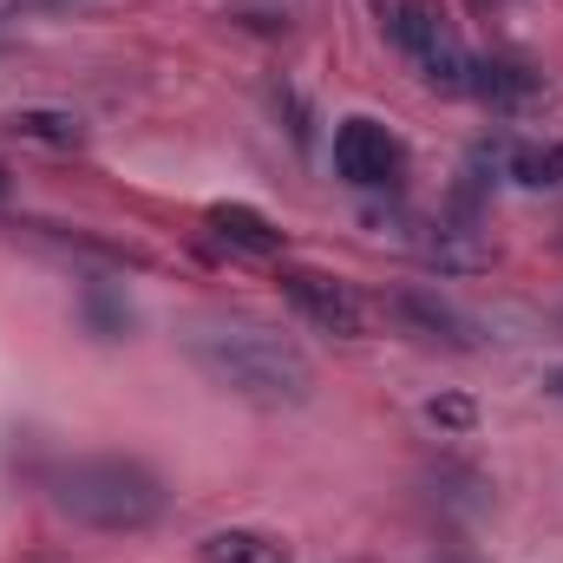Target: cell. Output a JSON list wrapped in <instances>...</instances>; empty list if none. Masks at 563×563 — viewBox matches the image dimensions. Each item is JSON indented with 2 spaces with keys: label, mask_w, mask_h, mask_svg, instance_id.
I'll use <instances>...</instances> for the list:
<instances>
[{
  "label": "cell",
  "mask_w": 563,
  "mask_h": 563,
  "mask_svg": "<svg viewBox=\"0 0 563 563\" xmlns=\"http://www.w3.org/2000/svg\"><path fill=\"white\" fill-rule=\"evenodd\" d=\"M282 295L295 301V314H308L321 334H341V341H354L361 328H367V308H361V295L347 288V282L321 276V269H282Z\"/></svg>",
  "instance_id": "obj_5"
},
{
  "label": "cell",
  "mask_w": 563,
  "mask_h": 563,
  "mask_svg": "<svg viewBox=\"0 0 563 563\" xmlns=\"http://www.w3.org/2000/svg\"><path fill=\"white\" fill-rule=\"evenodd\" d=\"M0 197H7V170H0Z\"/></svg>",
  "instance_id": "obj_15"
},
{
  "label": "cell",
  "mask_w": 563,
  "mask_h": 563,
  "mask_svg": "<svg viewBox=\"0 0 563 563\" xmlns=\"http://www.w3.org/2000/svg\"><path fill=\"white\" fill-rule=\"evenodd\" d=\"M210 230H217L223 243L250 250V256H276L282 250V230L263 210H250V203H217V210H210Z\"/></svg>",
  "instance_id": "obj_8"
},
{
  "label": "cell",
  "mask_w": 563,
  "mask_h": 563,
  "mask_svg": "<svg viewBox=\"0 0 563 563\" xmlns=\"http://www.w3.org/2000/svg\"><path fill=\"white\" fill-rule=\"evenodd\" d=\"M426 420L439 426V432H472L478 426V407L459 400V394H439V400H426Z\"/></svg>",
  "instance_id": "obj_13"
},
{
  "label": "cell",
  "mask_w": 563,
  "mask_h": 563,
  "mask_svg": "<svg viewBox=\"0 0 563 563\" xmlns=\"http://www.w3.org/2000/svg\"><path fill=\"white\" fill-rule=\"evenodd\" d=\"M86 321H92L99 334H125L132 314H125V301H119L112 288H86Z\"/></svg>",
  "instance_id": "obj_12"
},
{
  "label": "cell",
  "mask_w": 563,
  "mask_h": 563,
  "mask_svg": "<svg viewBox=\"0 0 563 563\" xmlns=\"http://www.w3.org/2000/svg\"><path fill=\"white\" fill-rule=\"evenodd\" d=\"M46 492H53V505H59L73 525L112 531V538H119V531H144V525L164 518V485H157V472L139 465V459H119V452L53 465Z\"/></svg>",
  "instance_id": "obj_2"
},
{
  "label": "cell",
  "mask_w": 563,
  "mask_h": 563,
  "mask_svg": "<svg viewBox=\"0 0 563 563\" xmlns=\"http://www.w3.org/2000/svg\"><path fill=\"white\" fill-rule=\"evenodd\" d=\"M203 563H288L276 538L263 531H210L203 538Z\"/></svg>",
  "instance_id": "obj_11"
},
{
  "label": "cell",
  "mask_w": 563,
  "mask_h": 563,
  "mask_svg": "<svg viewBox=\"0 0 563 563\" xmlns=\"http://www.w3.org/2000/svg\"><path fill=\"white\" fill-rule=\"evenodd\" d=\"M184 354L197 361V374L250 407H301L314 394V367L295 341H282L269 328L250 321H197L184 334Z\"/></svg>",
  "instance_id": "obj_1"
},
{
  "label": "cell",
  "mask_w": 563,
  "mask_h": 563,
  "mask_svg": "<svg viewBox=\"0 0 563 563\" xmlns=\"http://www.w3.org/2000/svg\"><path fill=\"white\" fill-rule=\"evenodd\" d=\"M465 92H478L485 106L518 112V106H538L544 99V79L531 66H518V59H472V86Z\"/></svg>",
  "instance_id": "obj_7"
},
{
  "label": "cell",
  "mask_w": 563,
  "mask_h": 563,
  "mask_svg": "<svg viewBox=\"0 0 563 563\" xmlns=\"http://www.w3.org/2000/svg\"><path fill=\"white\" fill-rule=\"evenodd\" d=\"M7 132H13V139H33V144H53V151H79V144H86L79 112H59V106H26V112H13Z\"/></svg>",
  "instance_id": "obj_9"
},
{
  "label": "cell",
  "mask_w": 563,
  "mask_h": 563,
  "mask_svg": "<svg viewBox=\"0 0 563 563\" xmlns=\"http://www.w3.org/2000/svg\"><path fill=\"white\" fill-rule=\"evenodd\" d=\"M334 170H341L347 184H361V190H380V184H400L407 151H400V139H394L380 119H347V125L334 132Z\"/></svg>",
  "instance_id": "obj_4"
},
{
  "label": "cell",
  "mask_w": 563,
  "mask_h": 563,
  "mask_svg": "<svg viewBox=\"0 0 563 563\" xmlns=\"http://www.w3.org/2000/svg\"><path fill=\"white\" fill-rule=\"evenodd\" d=\"M394 321L407 328V334H420L432 347H478V328L452 308V301H439V295H426V288H407V295H394Z\"/></svg>",
  "instance_id": "obj_6"
},
{
  "label": "cell",
  "mask_w": 563,
  "mask_h": 563,
  "mask_svg": "<svg viewBox=\"0 0 563 563\" xmlns=\"http://www.w3.org/2000/svg\"><path fill=\"white\" fill-rule=\"evenodd\" d=\"M544 387H551V394L563 400V367H551V380H544Z\"/></svg>",
  "instance_id": "obj_14"
},
{
  "label": "cell",
  "mask_w": 563,
  "mask_h": 563,
  "mask_svg": "<svg viewBox=\"0 0 563 563\" xmlns=\"http://www.w3.org/2000/svg\"><path fill=\"white\" fill-rule=\"evenodd\" d=\"M380 26H387V40L420 66V79L432 92H465V86H472V53L452 40V26H445L426 0H380Z\"/></svg>",
  "instance_id": "obj_3"
},
{
  "label": "cell",
  "mask_w": 563,
  "mask_h": 563,
  "mask_svg": "<svg viewBox=\"0 0 563 563\" xmlns=\"http://www.w3.org/2000/svg\"><path fill=\"white\" fill-rule=\"evenodd\" d=\"M505 170H511L525 190H558V184H563V139L511 144V151H505Z\"/></svg>",
  "instance_id": "obj_10"
}]
</instances>
